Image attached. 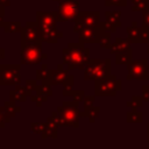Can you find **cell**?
Listing matches in <instances>:
<instances>
[{"label":"cell","instance_id":"cell-7","mask_svg":"<svg viewBox=\"0 0 149 149\" xmlns=\"http://www.w3.org/2000/svg\"><path fill=\"white\" fill-rule=\"evenodd\" d=\"M101 23L99 10H79L74 20L73 33H79L83 27H100Z\"/></svg>","mask_w":149,"mask_h":149},{"label":"cell","instance_id":"cell-15","mask_svg":"<svg viewBox=\"0 0 149 149\" xmlns=\"http://www.w3.org/2000/svg\"><path fill=\"white\" fill-rule=\"evenodd\" d=\"M58 127L59 126L56 123L54 116L50 115L47 119L45 127H44V129H43V132L41 134L42 139H48V137H50V139H57L58 137Z\"/></svg>","mask_w":149,"mask_h":149},{"label":"cell","instance_id":"cell-33","mask_svg":"<svg viewBox=\"0 0 149 149\" xmlns=\"http://www.w3.org/2000/svg\"><path fill=\"white\" fill-rule=\"evenodd\" d=\"M10 122V118H8L5 113V109H3V106L0 107V128H3L6 126V123Z\"/></svg>","mask_w":149,"mask_h":149},{"label":"cell","instance_id":"cell-35","mask_svg":"<svg viewBox=\"0 0 149 149\" xmlns=\"http://www.w3.org/2000/svg\"><path fill=\"white\" fill-rule=\"evenodd\" d=\"M85 97V92L83 90H74L73 91V94H72V99L77 102H81L83 99Z\"/></svg>","mask_w":149,"mask_h":149},{"label":"cell","instance_id":"cell-8","mask_svg":"<svg viewBox=\"0 0 149 149\" xmlns=\"http://www.w3.org/2000/svg\"><path fill=\"white\" fill-rule=\"evenodd\" d=\"M79 13V1L77 0H68L59 2L57 15L58 22H74L77 15Z\"/></svg>","mask_w":149,"mask_h":149},{"label":"cell","instance_id":"cell-19","mask_svg":"<svg viewBox=\"0 0 149 149\" xmlns=\"http://www.w3.org/2000/svg\"><path fill=\"white\" fill-rule=\"evenodd\" d=\"M36 79L52 85V69H49L48 65L43 63L41 68L36 70Z\"/></svg>","mask_w":149,"mask_h":149},{"label":"cell","instance_id":"cell-13","mask_svg":"<svg viewBox=\"0 0 149 149\" xmlns=\"http://www.w3.org/2000/svg\"><path fill=\"white\" fill-rule=\"evenodd\" d=\"M36 22L38 24V28H51L57 27L58 23V15L57 12L51 10H37L36 12Z\"/></svg>","mask_w":149,"mask_h":149},{"label":"cell","instance_id":"cell-21","mask_svg":"<svg viewBox=\"0 0 149 149\" xmlns=\"http://www.w3.org/2000/svg\"><path fill=\"white\" fill-rule=\"evenodd\" d=\"M99 113H100V107L93 105L90 107H84V112H81L80 115H81V118H87L88 122L94 123L95 119L99 116Z\"/></svg>","mask_w":149,"mask_h":149},{"label":"cell","instance_id":"cell-49","mask_svg":"<svg viewBox=\"0 0 149 149\" xmlns=\"http://www.w3.org/2000/svg\"><path fill=\"white\" fill-rule=\"evenodd\" d=\"M0 129H1V128H0Z\"/></svg>","mask_w":149,"mask_h":149},{"label":"cell","instance_id":"cell-42","mask_svg":"<svg viewBox=\"0 0 149 149\" xmlns=\"http://www.w3.org/2000/svg\"><path fill=\"white\" fill-rule=\"evenodd\" d=\"M0 3L3 5L5 7H8L10 6V0H0Z\"/></svg>","mask_w":149,"mask_h":149},{"label":"cell","instance_id":"cell-37","mask_svg":"<svg viewBox=\"0 0 149 149\" xmlns=\"http://www.w3.org/2000/svg\"><path fill=\"white\" fill-rule=\"evenodd\" d=\"M62 86H63V88L71 90V88H72V86H73V76H72V74H69V76H68V78H66V80L62 84Z\"/></svg>","mask_w":149,"mask_h":149},{"label":"cell","instance_id":"cell-28","mask_svg":"<svg viewBox=\"0 0 149 149\" xmlns=\"http://www.w3.org/2000/svg\"><path fill=\"white\" fill-rule=\"evenodd\" d=\"M132 3L133 12H143L149 5V0H132Z\"/></svg>","mask_w":149,"mask_h":149},{"label":"cell","instance_id":"cell-41","mask_svg":"<svg viewBox=\"0 0 149 149\" xmlns=\"http://www.w3.org/2000/svg\"><path fill=\"white\" fill-rule=\"evenodd\" d=\"M6 57V49L5 48H0V61L5 59Z\"/></svg>","mask_w":149,"mask_h":149},{"label":"cell","instance_id":"cell-45","mask_svg":"<svg viewBox=\"0 0 149 149\" xmlns=\"http://www.w3.org/2000/svg\"><path fill=\"white\" fill-rule=\"evenodd\" d=\"M147 80H149V66H148V71H147Z\"/></svg>","mask_w":149,"mask_h":149},{"label":"cell","instance_id":"cell-1","mask_svg":"<svg viewBox=\"0 0 149 149\" xmlns=\"http://www.w3.org/2000/svg\"><path fill=\"white\" fill-rule=\"evenodd\" d=\"M90 59V49L84 47V43L69 42L68 47L62 50V63L68 66L69 70L79 69L84 70Z\"/></svg>","mask_w":149,"mask_h":149},{"label":"cell","instance_id":"cell-23","mask_svg":"<svg viewBox=\"0 0 149 149\" xmlns=\"http://www.w3.org/2000/svg\"><path fill=\"white\" fill-rule=\"evenodd\" d=\"M3 109H5L6 115H7L8 118H10V119L14 118V116H16V114L21 112V107L17 106V105L15 104V101H13V100L5 101V104H3Z\"/></svg>","mask_w":149,"mask_h":149},{"label":"cell","instance_id":"cell-40","mask_svg":"<svg viewBox=\"0 0 149 149\" xmlns=\"http://www.w3.org/2000/svg\"><path fill=\"white\" fill-rule=\"evenodd\" d=\"M3 17H5V6L0 3V23L3 22Z\"/></svg>","mask_w":149,"mask_h":149},{"label":"cell","instance_id":"cell-24","mask_svg":"<svg viewBox=\"0 0 149 149\" xmlns=\"http://www.w3.org/2000/svg\"><path fill=\"white\" fill-rule=\"evenodd\" d=\"M1 28H3L5 33H21L22 26L20 21H3L1 23Z\"/></svg>","mask_w":149,"mask_h":149},{"label":"cell","instance_id":"cell-14","mask_svg":"<svg viewBox=\"0 0 149 149\" xmlns=\"http://www.w3.org/2000/svg\"><path fill=\"white\" fill-rule=\"evenodd\" d=\"M63 37V33L57 29V27L51 28H38V40L43 43L56 44Z\"/></svg>","mask_w":149,"mask_h":149},{"label":"cell","instance_id":"cell-32","mask_svg":"<svg viewBox=\"0 0 149 149\" xmlns=\"http://www.w3.org/2000/svg\"><path fill=\"white\" fill-rule=\"evenodd\" d=\"M37 86H38V85H37V80H35V79H27L26 83H24V87H26L28 91H30L31 93L36 92Z\"/></svg>","mask_w":149,"mask_h":149},{"label":"cell","instance_id":"cell-47","mask_svg":"<svg viewBox=\"0 0 149 149\" xmlns=\"http://www.w3.org/2000/svg\"><path fill=\"white\" fill-rule=\"evenodd\" d=\"M147 132H148V133H149V123H148V125H147Z\"/></svg>","mask_w":149,"mask_h":149},{"label":"cell","instance_id":"cell-6","mask_svg":"<svg viewBox=\"0 0 149 149\" xmlns=\"http://www.w3.org/2000/svg\"><path fill=\"white\" fill-rule=\"evenodd\" d=\"M21 64H0V86H15L21 83Z\"/></svg>","mask_w":149,"mask_h":149},{"label":"cell","instance_id":"cell-17","mask_svg":"<svg viewBox=\"0 0 149 149\" xmlns=\"http://www.w3.org/2000/svg\"><path fill=\"white\" fill-rule=\"evenodd\" d=\"M33 93L30 91H28L24 86L21 85H15V87L13 90L9 91V100H13L15 102H20V101H26L28 98H30Z\"/></svg>","mask_w":149,"mask_h":149},{"label":"cell","instance_id":"cell-39","mask_svg":"<svg viewBox=\"0 0 149 149\" xmlns=\"http://www.w3.org/2000/svg\"><path fill=\"white\" fill-rule=\"evenodd\" d=\"M142 97L144 101H149V84H146L142 86Z\"/></svg>","mask_w":149,"mask_h":149},{"label":"cell","instance_id":"cell-44","mask_svg":"<svg viewBox=\"0 0 149 149\" xmlns=\"http://www.w3.org/2000/svg\"><path fill=\"white\" fill-rule=\"evenodd\" d=\"M52 1H55V2H63V1H68V0H52Z\"/></svg>","mask_w":149,"mask_h":149},{"label":"cell","instance_id":"cell-46","mask_svg":"<svg viewBox=\"0 0 149 149\" xmlns=\"http://www.w3.org/2000/svg\"><path fill=\"white\" fill-rule=\"evenodd\" d=\"M147 44H148V49H147V52H148V54H149V42H148V43H147Z\"/></svg>","mask_w":149,"mask_h":149},{"label":"cell","instance_id":"cell-10","mask_svg":"<svg viewBox=\"0 0 149 149\" xmlns=\"http://www.w3.org/2000/svg\"><path fill=\"white\" fill-rule=\"evenodd\" d=\"M38 41V24L36 21L26 22L20 33V47H27Z\"/></svg>","mask_w":149,"mask_h":149},{"label":"cell","instance_id":"cell-5","mask_svg":"<svg viewBox=\"0 0 149 149\" xmlns=\"http://www.w3.org/2000/svg\"><path fill=\"white\" fill-rule=\"evenodd\" d=\"M122 90V81L114 74L104 79L94 80V95L95 97H115Z\"/></svg>","mask_w":149,"mask_h":149},{"label":"cell","instance_id":"cell-30","mask_svg":"<svg viewBox=\"0 0 149 149\" xmlns=\"http://www.w3.org/2000/svg\"><path fill=\"white\" fill-rule=\"evenodd\" d=\"M143 102H144V99H143V97L141 95H133L132 97V100L130 101H127V104H126V106L127 107H142L143 106Z\"/></svg>","mask_w":149,"mask_h":149},{"label":"cell","instance_id":"cell-20","mask_svg":"<svg viewBox=\"0 0 149 149\" xmlns=\"http://www.w3.org/2000/svg\"><path fill=\"white\" fill-rule=\"evenodd\" d=\"M130 44H132V43L128 41V38H120V37H116L115 41H114V43H112V47H111L109 51H111V54L116 55L118 52L130 48Z\"/></svg>","mask_w":149,"mask_h":149},{"label":"cell","instance_id":"cell-34","mask_svg":"<svg viewBox=\"0 0 149 149\" xmlns=\"http://www.w3.org/2000/svg\"><path fill=\"white\" fill-rule=\"evenodd\" d=\"M127 5V0H105V6L111 7V6H118V7H123Z\"/></svg>","mask_w":149,"mask_h":149},{"label":"cell","instance_id":"cell-36","mask_svg":"<svg viewBox=\"0 0 149 149\" xmlns=\"http://www.w3.org/2000/svg\"><path fill=\"white\" fill-rule=\"evenodd\" d=\"M94 99H95V95H86V94H85V97H84V99H83L84 107H90V106H93Z\"/></svg>","mask_w":149,"mask_h":149},{"label":"cell","instance_id":"cell-25","mask_svg":"<svg viewBox=\"0 0 149 149\" xmlns=\"http://www.w3.org/2000/svg\"><path fill=\"white\" fill-rule=\"evenodd\" d=\"M126 119H127V122H142L143 120V114L141 112L137 111V107H132V109L129 112H127L126 114Z\"/></svg>","mask_w":149,"mask_h":149},{"label":"cell","instance_id":"cell-3","mask_svg":"<svg viewBox=\"0 0 149 149\" xmlns=\"http://www.w3.org/2000/svg\"><path fill=\"white\" fill-rule=\"evenodd\" d=\"M111 73V59H88L84 69V79L85 80H97L109 77Z\"/></svg>","mask_w":149,"mask_h":149},{"label":"cell","instance_id":"cell-29","mask_svg":"<svg viewBox=\"0 0 149 149\" xmlns=\"http://www.w3.org/2000/svg\"><path fill=\"white\" fill-rule=\"evenodd\" d=\"M48 98H49V97L43 95V94L37 93V92H34V93L30 95V100H31L33 102H35L37 107H41V106L43 105V102H45V101L48 100Z\"/></svg>","mask_w":149,"mask_h":149},{"label":"cell","instance_id":"cell-18","mask_svg":"<svg viewBox=\"0 0 149 149\" xmlns=\"http://www.w3.org/2000/svg\"><path fill=\"white\" fill-rule=\"evenodd\" d=\"M64 64L61 63L57 65L56 69H52V86H57V85H62L68 76H69V69H64L63 66Z\"/></svg>","mask_w":149,"mask_h":149},{"label":"cell","instance_id":"cell-9","mask_svg":"<svg viewBox=\"0 0 149 149\" xmlns=\"http://www.w3.org/2000/svg\"><path fill=\"white\" fill-rule=\"evenodd\" d=\"M148 59H139L132 61L127 64V80H144L147 79V71H148Z\"/></svg>","mask_w":149,"mask_h":149},{"label":"cell","instance_id":"cell-12","mask_svg":"<svg viewBox=\"0 0 149 149\" xmlns=\"http://www.w3.org/2000/svg\"><path fill=\"white\" fill-rule=\"evenodd\" d=\"M104 30V27H83L78 35H79V42L86 44V43H98L100 35Z\"/></svg>","mask_w":149,"mask_h":149},{"label":"cell","instance_id":"cell-11","mask_svg":"<svg viewBox=\"0 0 149 149\" xmlns=\"http://www.w3.org/2000/svg\"><path fill=\"white\" fill-rule=\"evenodd\" d=\"M121 10H106L105 12V21H102L101 26L105 30L109 33H115L118 28L122 26L121 23Z\"/></svg>","mask_w":149,"mask_h":149},{"label":"cell","instance_id":"cell-26","mask_svg":"<svg viewBox=\"0 0 149 149\" xmlns=\"http://www.w3.org/2000/svg\"><path fill=\"white\" fill-rule=\"evenodd\" d=\"M111 34L112 33H109V31H107L105 29L102 30V33L100 35V38H99V42H98L100 48H102V49H111V47H112Z\"/></svg>","mask_w":149,"mask_h":149},{"label":"cell","instance_id":"cell-27","mask_svg":"<svg viewBox=\"0 0 149 149\" xmlns=\"http://www.w3.org/2000/svg\"><path fill=\"white\" fill-rule=\"evenodd\" d=\"M51 84L49 83H45V81H41V84H38L37 86V90L36 92L37 93H41L43 95H47V97H51L54 93H52V90H51Z\"/></svg>","mask_w":149,"mask_h":149},{"label":"cell","instance_id":"cell-43","mask_svg":"<svg viewBox=\"0 0 149 149\" xmlns=\"http://www.w3.org/2000/svg\"><path fill=\"white\" fill-rule=\"evenodd\" d=\"M147 144H148V147H149V133L147 132Z\"/></svg>","mask_w":149,"mask_h":149},{"label":"cell","instance_id":"cell-2","mask_svg":"<svg viewBox=\"0 0 149 149\" xmlns=\"http://www.w3.org/2000/svg\"><path fill=\"white\" fill-rule=\"evenodd\" d=\"M79 102L72 100V101H63L61 106L57 107L56 112H54L51 115L54 116L56 123L59 127H79V118H81L78 108Z\"/></svg>","mask_w":149,"mask_h":149},{"label":"cell","instance_id":"cell-38","mask_svg":"<svg viewBox=\"0 0 149 149\" xmlns=\"http://www.w3.org/2000/svg\"><path fill=\"white\" fill-rule=\"evenodd\" d=\"M142 17H143V26L144 27H148L149 28V5L148 7L142 12Z\"/></svg>","mask_w":149,"mask_h":149},{"label":"cell","instance_id":"cell-4","mask_svg":"<svg viewBox=\"0 0 149 149\" xmlns=\"http://www.w3.org/2000/svg\"><path fill=\"white\" fill-rule=\"evenodd\" d=\"M42 43L40 40L33 44L21 48L20 64L21 65H36L48 59V54L42 52Z\"/></svg>","mask_w":149,"mask_h":149},{"label":"cell","instance_id":"cell-31","mask_svg":"<svg viewBox=\"0 0 149 149\" xmlns=\"http://www.w3.org/2000/svg\"><path fill=\"white\" fill-rule=\"evenodd\" d=\"M45 127V122H31L30 123V132L33 134H42Z\"/></svg>","mask_w":149,"mask_h":149},{"label":"cell","instance_id":"cell-22","mask_svg":"<svg viewBox=\"0 0 149 149\" xmlns=\"http://www.w3.org/2000/svg\"><path fill=\"white\" fill-rule=\"evenodd\" d=\"M133 61V52L132 48H128L126 50H122L115 55V63L121 65H127Z\"/></svg>","mask_w":149,"mask_h":149},{"label":"cell","instance_id":"cell-48","mask_svg":"<svg viewBox=\"0 0 149 149\" xmlns=\"http://www.w3.org/2000/svg\"><path fill=\"white\" fill-rule=\"evenodd\" d=\"M0 27H1V23H0Z\"/></svg>","mask_w":149,"mask_h":149},{"label":"cell","instance_id":"cell-16","mask_svg":"<svg viewBox=\"0 0 149 149\" xmlns=\"http://www.w3.org/2000/svg\"><path fill=\"white\" fill-rule=\"evenodd\" d=\"M127 38L130 43H142V31L143 27H137V22L133 21L129 27L126 29Z\"/></svg>","mask_w":149,"mask_h":149}]
</instances>
